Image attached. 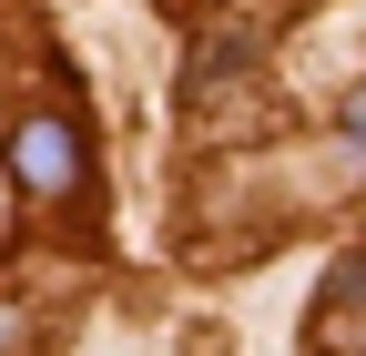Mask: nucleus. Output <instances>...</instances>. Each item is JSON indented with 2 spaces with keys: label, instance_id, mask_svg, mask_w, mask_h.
<instances>
[{
  "label": "nucleus",
  "instance_id": "1",
  "mask_svg": "<svg viewBox=\"0 0 366 356\" xmlns=\"http://www.w3.org/2000/svg\"><path fill=\"white\" fill-rule=\"evenodd\" d=\"M11 173H21L31 194H81L92 153H81V132H71L61 112H31V122L11 132Z\"/></svg>",
  "mask_w": 366,
  "mask_h": 356
},
{
  "label": "nucleus",
  "instance_id": "2",
  "mask_svg": "<svg viewBox=\"0 0 366 356\" xmlns=\"http://www.w3.org/2000/svg\"><path fill=\"white\" fill-rule=\"evenodd\" d=\"M244 61H254L244 31H204V41H194V92H204V81H224V71H244Z\"/></svg>",
  "mask_w": 366,
  "mask_h": 356
},
{
  "label": "nucleus",
  "instance_id": "3",
  "mask_svg": "<svg viewBox=\"0 0 366 356\" xmlns=\"http://www.w3.org/2000/svg\"><path fill=\"white\" fill-rule=\"evenodd\" d=\"M346 132H356V143H366V92H356V102H346Z\"/></svg>",
  "mask_w": 366,
  "mask_h": 356
}]
</instances>
